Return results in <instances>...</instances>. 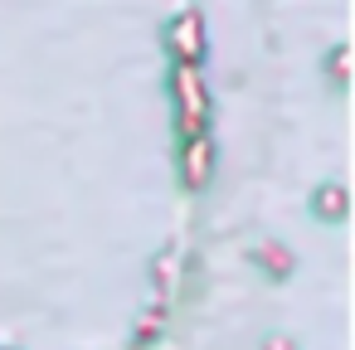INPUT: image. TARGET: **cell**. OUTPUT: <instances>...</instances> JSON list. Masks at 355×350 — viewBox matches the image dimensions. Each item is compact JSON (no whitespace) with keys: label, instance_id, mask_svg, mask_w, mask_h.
Listing matches in <instances>:
<instances>
[{"label":"cell","instance_id":"obj_1","mask_svg":"<svg viewBox=\"0 0 355 350\" xmlns=\"http://www.w3.org/2000/svg\"><path fill=\"white\" fill-rule=\"evenodd\" d=\"M175 35H180V49H185V54H195V40H190V35H195V20H180V25H175Z\"/></svg>","mask_w":355,"mask_h":350}]
</instances>
